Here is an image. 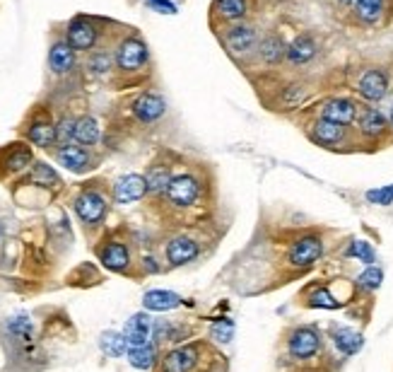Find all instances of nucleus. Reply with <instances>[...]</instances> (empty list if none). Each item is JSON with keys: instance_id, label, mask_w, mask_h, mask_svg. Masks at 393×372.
<instances>
[{"instance_id": "nucleus-1", "label": "nucleus", "mask_w": 393, "mask_h": 372, "mask_svg": "<svg viewBox=\"0 0 393 372\" xmlns=\"http://www.w3.org/2000/svg\"><path fill=\"white\" fill-rule=\"evenodd\" d=\"M287 348H290V356L297 360L314 358L321 348V336L312 327L295 329V332L290 334V339H287Z\"/></svg>"}, {"instance_id": "nucleus-2", "label": "nucleus", "mask_w": 393, "mask_h": 372, "mask_svg": "<svg viewBox=\"0 0 393 372\" xmlns=\"http://www.w3.org/2000/svg\"><path fill=\"white\" fill-rule=\"evenodd\" d=\"M198 191H201L198 181L193 179L191 174H181V176H174V179L169 181V186L164 193H167V198L172 201L174 205H179V208H189V205L196 203Z\"/></svg>"}, {"instance_id": "nucleus-3", "label": "nucleus", "mask_w": 393, "mask_h": 372, "mask_svg": "<svg viewBox=\"0 0 393 372\" xmlns=\"http://www.w3.org/2000/svg\"><path fill=\"white\" fill-rule=\"evenodd\" d=\"M75 213L80 215L82 222H87V225H97V222L104 218V213H107V201L95 191H85L75 198Z\"/></svg>"}, {"instance_id": "nucleus-4", "label": "nucleus", "mask_w": 393, "mask_h": 372, "mask_svg": "<svg viewBox=\"0 0 393 372\" xmlns=\"http://www.w3.org/2000/svg\"><path fill=\"white\" fill-rule=\"evenodd\" d=\"M321 254H324V242L319 237H302L292 244L290 264L297 266V269H304V266H312L314 261H319Z\"/></svg>"}, {"instance_id": "nucleus-5", "label": "nucleus", "mask_w": 393, "mask_h": 372, "mask_svg": "<svg viewBox=\"0 0 393 372\" xmlns=\"http://www.w3.org/2000/svg\"><path fill=\"white\" fill-rule=\"evenodd\" d=\"M198 351H201V346L196 344L169 351L162 358V372H189L198 363Z\"/></svg>"}, {"instance_id": "nucleus-6", "label": "nucleus", "mask_w": 393, "mask_h": 372, "mask_svg": "<svg viewBox=\"0 0 393 372\" xmlns=\"http://www.w3.org/2000/svg\"><path fill=\"white\" fill-rule=\"evenodd\" d=\"M148 193V181L140 174H126L116 181L114 186V198L116 203H133V201H140Z\"/></svg>"}, {"instance_id": "nucleus-7", "label": "nucleus", "mask_w": 393, "mask_h": 372, "mask_svg": "<svg viewBox=\"0 0 393 372\" xmlns=\"http://www.w3.org/2000/svg\"><path fill=\"white\" fill-rule=\"evenodd\" d=\"M145 61H148V49L138 39H126L116 51V63L121 70H138Z\"/></svg>"}, {"instance_id": "nucleus-8", "label": "nucleus", "mask_w": 393, "mask_h": 372, "mask_svg": "<svg viewBox=\"0 0 393 372\" xmlns=\"http://www.w3.org/2000/svg\"><path fill=\"white\" fill-rule=\"evenodd\" d=\"M357 90H360L362 97L369 99V102H379V99H384L386 92H389V78H386V73H381V70H367L360 78Z\"/></svg>"}, {"instance_id": "nucleus-9", "label": "nucleus", "mask_w": 393, "mask_h": 372, "mask_svg": "<svg viewBox=\"0 0 393 372\" xmlns=\"http://www.w3.org/2000/svg\"><path fill=\"white\" fill-rule=\"evenodd\" d=\"M357 116V106L350 99H328V102L321 106V119H328L333 123H340V126H348L353 123Z\"/></svg>"}, {"instance_id": "nucleus-10", "label": "nucleus", "mask_w": 393, "mask_h": 372, "mask_svg": "<svg viewBox=\"0 0 393 372\" xmlns=\"http://www.w3.org/2000/svg\"><path fill=\"white\" fill-rule=\"evenodd\" d=\"M152 334V319L148 315H133L128 319L126 329H123V336L128 341V348H140V346H148V339Z\"/></svg>"}, {"instance_id": "nucleus-11", "label": "nucleus", "mask_w": 393, "mask_h": 372, "mask_svg": "<svg viewBox=\"0 0 393 372\" xmlns=\"http://www.w3.org/2000/svg\"><path fill=\"white\" fill-rule=\"evenodd\" d=\"M164 254H167V261L172 266H184L198 257V242L191 237H174L167 244Z\"/></svg>"}, {"instance_id": "nucleus-12", "label": "nucleus", "mask_w": 393, "mask_h": 372, "mask_svg": "<svg viewBox=\"0 0 393 372\" xmlns=\"http://www.w3.org/2000/svg\"><path fill=\"white\" fill-rule=\"evenodd\" d=\"M97 41V29L85 20H75L73 25L68 27V44L78 51L92 49Z\"/></svg>"}, {"instance_id": "nucleus-13", "label": "nucleus", "mask_w": 393, "mask_h": 372, "mask_svg": "<svg viewBox=\"0 0 393 372\" xmlns=\"http://www.w3.org/2000/svg\"><path fill=\"white\" fill-rule=\"evenodd\" d=\"M99 259L107 266L109 271H126L128 264H131V254H128L126 244L121 242H109L102 252H99Z\"/></svg>"}, {"instance_id": "nucleus-14", "label": "nucleus", "mask_w": 393, "mask_h": 372, "mask_svg": "<svg viewBox=\"0 0 393 372\" xmlns=\"http://www.w3.org/2000/svg\"><path fill=\"white\" fill-rule=\"evenodd\" d=\"M164 99L157 97V94H143V97L138 99L136 104H133V111H136V116L140 121L150 123V121H157L160 116L164 114Z\"/></svg>"}, {"instance_id": "nucleus-15", "label": "nucleus", "mask_w": 393, "mask_h": 372, "mask_svg": "<svg viewBox=\"0 0 393 372\" xmlns=\"http://www.w3.org/2000/svg\"><path fill=\"white\" fill-rule=\"evenodd\" d=\"M343 126L340 123H333L328 119H319L312 126V138L316 140L319 145H338L340 140H343Z\"/></svg>"}, {"instance_id": "nucleus-16", "label": "nucleus", "mask_w": 393, "mask_h": 372, "mask_svg": "<svg viewBox=\"0 0 393 372\" xmlns=\"http://www.w3.org/2000/svg\"><path fill=\"white\" fill-rule=\"evenodd\" d=\"M58 162H61L63 167L73 169V172H82V169H87V164H90V155H87V150H82L78 145H63L61 150H58Z\"/></svg>"}, {"instance_id": "nucleus-17", "label": "nucleus", "mask_w": 393, "mask_h": 372, "mask_svg": "<svg viewBox=\"0 0 393 372\" xmlns=\"http://www.w3.org/2000/svg\"><path fill=\"white\" fill-rule=\"evenodd\" d=\"M143 305L148 307V310H155V312H167V310L179 307L181 298L177 293H169V291H150V293H145Z\"/></svg>"}, {"instance_id": "nucleus-18", "label": "nucleus", "mask_w": 393, "mask_h": 372, "mask_svg": "<svg viewBox=\"0 0 393 372\" xmlns=\"http://www.w3.org/2000/svg\"><path fill=\"white\" fill-rule=\"evenodd\" d=\"M316 56V44H314V39L312 37H297L295 41H292L290 46H287V58H290L292 63H307V61H312V58Z\"/></svg>"}, {"instance_id": "nucleus-19", "label": "nucleus", "mask_w": 393, "mask_h": 372, "mask_svg": "<svg viewBox=\"0 0 393 372\" xmlns=\"http://www.w3.org/2000/svg\"><path fill=\"white\" fill-rule=\"evenodd\" d=\"M360 131L365 133L367 138H379V135L386 131L384 114L377 111V109H362V114H360Z\"/></svg>"}, {"instance_id": "nucleus-20", "label": "nucleus", "mask_w": 393, "mask_h": 372, "mask_svg": "<svg viewBox=\"0 0 393 372\" xmlns=\"http://www.w3.org/2000/svg\"><path fill=\"white\" fill-rule=\"evenodd\" d=\"M49 63H51V68H54V73H68V70L73 68V63H75L73 46H70L68 41L56 44L54 49H51V53H49Z\"/></svg>"}, {"instance_id": "nucleus-21", "label": "nucleus", "mask_w": 393, "mask_h": 372, "mask_svg": "<svg viewBox=\"0 0 393 372\" xmlns=\"http://www.w3.org/2000/svg\"><path fill=\"white\" fill-rule=\"evenodd\" d=\"M254 41H256V34L251 27H234L230 29V34H227V46L237 53L249 51L251 46H254Z\"/></svg>"}, {"instance_id": "nucleus-22", "label": "nucleus", "mask_w": 393, "mask_h": 372, "mask_svg": "<svg viewBox=\"0 0 393 372\" xmlns=\"http://www.w3.org/2000/svg\"><path fill=\"white\" fill-rule=\"evenodd\" d=\"M75 140L80 145H95L99 140V126L92 116H82V119L75 123Z\"/></svg>"}, {"instance_id": "nucleus-23", "label": "nucleus", "mask_w": 393, "mask_h": 372, "mask_svg": "<svg viewBox=\"0 0 393 372\" xmlns=\"http://www.w3.org/2000/svg\"><path fill=\"white\" fill-rule=\"evenodd\" d=\"M155 360H157V353H155V348H152L150 344L140 346V348H128V363H131L133 368L150 370L152 365H155Z\"/></svg>"}, {"instance_id": "nucleus-24", "label": "nucleus", "mask_w": 393, "mask_h": 372, "mask_svg": "<svg viewBox=\"0 0 393 372\" xmlns=\"http://www.w3.org/2000/svg\"><path fill=\"white\" fill-rule=\"evenodd\" d=\"M29 140H32L34 145H39V147L54 145L58 140L56 138V126H51V123H46V121L34 123V126L29 128Z\"/></svg>"}, {"instance_id": "nucleus-25", "label": "nucleus", "mask_w": 393, "mask_h": 372, "mask_svg": "<svg viewBox=\"0 0 393 372\" xmlns=\"http://www.w3.org/2000/svg\"><path fill=\"white\" fill-rule=\"evenodd\" d=\"M362 344H365V341H362V334L353 332V329H340V332H336V346L345 353V356L357 353L362 348Z\"/></svg>"}, {"instance_id": "nucleus-26", "label": "nucleus", "mask_w": 393, "mask_h": 372, "mask_svg": "<svg viewBox=\"0 0 393 372\" xmlns=\"http://www.w3.org/2000/svg\"><path fill=\"white\" fill-rule=\"evenodd\" d=\"M102 351L111 358H121L123 353H128L126 336L119 334V332H107L102 336Z\"/></svg>"}, {"instance_id": "nucleus-27", "label": "nucleus", "mask_w": 393, "mask_h": 372, "mask_svg": "<svg viewBox=\"0 0 393 372\" xmlns=\"http://www.w3.org/2000/svg\"><path fill=\"white\" fill-rule=\"evenodd\" d=\"M261 56H263V61H268V63H278L280 58L287 56V46L283 44L280 37H266L261 44Z\"/></svg>"}, {"instance_id": "nucleus-28", "label": "nucleus", "mask_w": 393, "mask_h": 372, "mask_svg": "<svg viewBox=\"0 0 393 372\" xmlns=\"http://www.w3.org/2000/svg\"><path fill=\"white\" fill-rule=\"evenodd\" d=\"M217 13L225 20H242L246 15V0H217Z\"/></svg>"}, {"instance_id": "nucleus-29", "label": "nucleus", "mask_w": 393, "mask_h": 372, "mask_svg": "<svg viewBox=\"0 0 393 372\" xmlns=\"http://www.w3.org/2000/svg\"><path fill=\"white\" fill-rule=\"evenodd\" d=\"M145 181H148V191L152 193H160V191H167L169 181H172V176H169V169L167 167H152L148 176H145Z\"/></svg>"}, {"instance_id": "nucleus-30", "label": "nucleus", "mask_w": 393, "mask_h": 372, "mask_svg": "<svg viewBox=\"0 0 393 372\" xmlns=\"http://www.w3.org/2000/svg\"><path fill=\"white\" fill-rule=\"evenodd\" d=\"M384 13V0H357V15L365 22H377Z\"/></svg>"}, {"instance_id": "nucleus-31", "label": "nucleus", "mask_w": 393, "mask_h": 372, "mask_svg": "<svg viewBox=\"0 0 393 372\" xmlns=\"http://www.w3.org/2000/svg\"><path fill=\"white\" fill-rule=\"evenodd\" d=\"M29 181L39 186H51V184H58V174L49 167V164H37L32 176H29Z\"/></svg>"}, {"instance_id": "nucleus-32", "label": "nucleus", "mask_w": 393, "mask_h": 372, "mask_svg": "<svg viewBox=\"0 0 393 372\" xmlns=\"http://www.w3.org/2000/svg\"><path fill=\"white\" fill-rule=\"evenodd\" d=\"M343 303H338L336 298H333L331 293L326 291V288H319L316 293L309 295V307H324V310H338V307Z\"/></svg>"}, {"instance_id": "nucleus-33", "label": "nucleus", "mask_w": 393, "mask_h": 372, "mask_svg": "<svg viewBox=\"0 0 393 372\" xmlns=\"http://www.w3.org/2000/svg\"><path fill=\"white\" fill-rule=\"evenodd\" d=\"M32 162V152L27 150V147H20V145H15V150H13V155L8 157V167L13 169V172H20V169H25L27 164Z\"/></svg>"}, {"instance_id": "nucleus-34", "label": "nucleus", "mask_w": 393, "mask_h": 372, "mask_svg": "<svg viewBox=\"0 0 393 372\" xmlns=\"http://www.w3.org/2000/svg\"><path fill=\"white\" fill-rule=\"evenodd\" d=\"M381 281H384V274H381V269H367L365 274L357 278V283H360L362 288H367V291H377V288L381 286Z\"/></svg>"}, {"instance_id": "nucleus-35", "label": "nucleus", "mask_w": 393, "mask_h": 372, "mask_svg": "<svg viewBox=\"0 0 393 372\" xmlns=\"http://www.w3.org/2000/svg\"><path fill=\"white\" fill-rule=\"evenodd\" d=\"M232 332H234V324L230 322V319H220V322H215L213 329H210V334H213L215 341H230Z\"/></svg>"}, {"instance_id": "nucleus-36", "label": "nucleus", "mask_w": 393, "mask_h": 372, "mask_svg": "<svg viewBox=\"0 0 393 372\" xmlns=\"http://www.w3.org/2000/svg\"><path fill=\"white\" fill-rule=\"evenodd\" d=\"M367 201H372V203H379V205H391L393 203V184L391 186H384V188H377V191H369L367 193Z\"/></svg>"}, {"instance_id": "nucleus-37", "label": "nucleus", "mask_w": 393, "mask_h": 372, "mask_svg": "<svg viewBox=\"0 0 393 372\" xmlns=\"http://www.w3.org/2000/svg\"><path fill=\"white\" fill-rule=\"evenodd\" d=\"M75 123H78V121H73V119H63V121L56 126V138L61 140L63 145H68V140H70V138H75Z\"/></svg>"}, {"instance_id": "nucleus-38", "label": "nucleus", "mask_w": 393, "mask_h": 372, "mask_svg": "<svg viewBox=\"0 0 393 372\" xmlns=\"http://www.w3.org/2000/svg\"><path fill=\"white\" fill-rule=\"evenodd\" d=\"M348 254H350V257L362 259L365 264H372V261H374V252H372V247H369L367 242H355L353 249H350Z\"/></svg>"}, {"instance_id": "nucleus-39", "label": "nucleus", "mask_w": 393, "mask_h": 372, "mask_svg": "<svg viewBox=\"0 0 393 372\" xmlns=\"http://www.w3.org/2000/svg\"><path fill=\"white\" fill-rule=\"evenodd\" d=\"M150 5H155V8H160V10H164V13H169V15L177 13V5L169 3V0H150Z\"/></svg>"}, {"instance_id": "nucleus-40", "label": "nucleus", "mask_w": 393, "mask_h": 372, "mask_svg": "<svg viewBox=\"0 0 393 372\" xmlns=\"http://www.w3.org/2000/svg\"><path fill=\"white\" fill-rule=\"evenodd\" d=\"M107 66H109V58L107 56H97L95 63H92V68H97V70H107Z\"/></svg>"}, {"instance_id": "nucleus-41", "label": "nucleus", "mask_w": 393, "mask_h": 372, "mask_svg": "<svg viewBox=\"0 0 393 372\" xmlns=\"http://www.w3.org/2000/svg\"><path fill=\"white\" fill-rule=\"evenodd\" d=\"M343 5H350V3H357V0H340Z\"/></svg>"}, {"instance_id": "nucleus-42", "label": "nucleus", "mask_w": 393, "mask_h": 372, "mask_svg": "<svg viewBox=\"0 0 393 372\" xmlns=\"http://www.w3.org/2000/svg\"><path fill=\"white\" fill-rule=\"evenodd\" d=\"M391 121H393V109H391Z\"/></svg>"}]
</instances>
